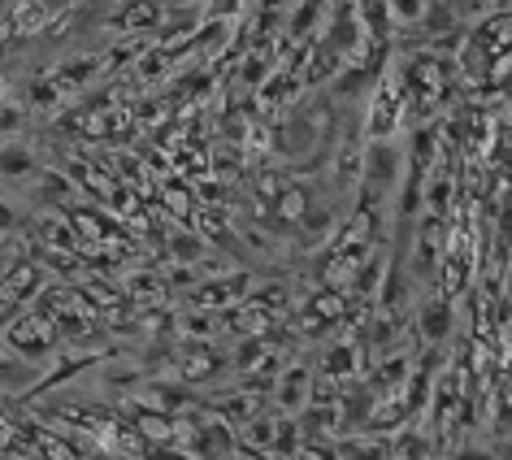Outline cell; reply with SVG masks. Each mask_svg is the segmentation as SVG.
Segmentation results:
<instances>
[{"label": "cell", "instance_id": "obj_2", "mask_svg": "<svg viewBox=\"0 0 512 460\" xmlns=\"http://www.w3.org/2000/svg\"><path fill=\"white\" fill-rule=\"evenodd\" d=\"M161 14H165V9L152 5V0H135L131 9H122V14H118V27H122L126 35H135V31H144V27H157Z\"/></svg>", "mask_w": 512, "mask_h": 460}, {"label": "cell", "instance_id": "obj_4", "mask_svg": "<svg viewBox=\"0 0 512 460\" xmlns=\"http://www.w3.org/2000/svg\"><path fill=\"white\" fill-rule=\"evenodd\" d=\"M35 174V157L22 144H0V178H27Z\"/></svg>", "mask_w": 512, "mask_h": 460}, {"label": "cell", "instance_id": "obj_7", "mask_svg": "<svg viewBox=\"0 0 512 460\" xmlns=\"http://www.w3.org/2000/svg\"><path fill=\"white\" fill-rule=\"evenodd\" d=\"M387 5H391V14L400 18V22H417L421 14H426L430 0H387Z\"/></svg>", "mask_w": 512, "mask_h": 460}, {"label": "cell", "instance_id": "obj_9", "mask_svg": "<svg viewBox=\"0 0 512 460\" xmlns=\"http://www.w3.org/2000/svg\"><path fill=\"white\" fill-rule=\"evenodd\" d=\"M18 434V421H14V408H9L5 400H0V452L9 447V439Z\"/></svg>", "mask_w": 512, "mask_h": 460}, {"label": "cell", "instance_id": "obj_6", "mask_svg": "<svg viewBox=\"0 0 512 460\" xmlns=\"http://www.w3.org/2000/svg\"><path fill=\"white\" fill-rule=\"evenodd\" d=\"M356 348H352V343H335V348H330L326 352V369H330V374H348V369H356V356H352Z\"/></svg>", "mask_w": 512, "mask_h": 460}, {"label": "cell", "instance_id": "obj_3", "mask_svg": "<svg viewBox=\"0 0 512 460\" xmlns=\"http://www.w3.org/2000/svg\"><path fill=\"white\" fill-rule=\"evenodd\" d=\"M447 330H452V309H447V300L421 304V335L426 339H447Z\"/></svg>", "mask_w": 512, "mask_h": 460}, {"label": "cell", "instance_id": "obj_5", "mask_svg": "<svg viewBox=\"0 0 512 460\" xmlns=\"http://www.w3.org/2000/svg\"><path fill=\"white\" fill-rule=\"evenodd\" d=\"M31 378H35V369H31V365H22L18 356L9 352L5 343H0V387H5V391H18L22 382H31Z\"/></svg>", "mask_w": 512, "mask_h": 460}, {"label": "cell", "instance_id": "obj_10", "mask_svg": "<svg viewBox=\"0 0 512 460\" xmlns=\"http://www.w3.org/2000/svg\"><path fill=\"white\" fill-rule=\"evenodd\" d=\"M9 230H18V213L9 200H0V235H9Z\"/></svg>", "mask_w": 512, "mask_h": 460}, {"label": "cell", "instance_id": "obj_1", "mask_svg": "<svg viewBox=\"0 0 512 460\" xmlns=\"http://www.w3.org/2000/svg\"><path fill=\"white\" fill-rule=\"evenodd\" d=\"M309 387H313V382H309V369H287V374H283V382H278V400H283L287 408H304V404H309Z\"/></svg>", "mask_w": 512, "mask_h": 460}, {"label": "cell", "instance_id": "obj_8", "mask_svg": "<svg viewBox=\"0 0 512 460\" xmlns=\"http://www.w3.org/2000/svg\"><path fill=\"white\" fill-rule=\"evenodd\" d=\"M243 0H209V9H204V18L209 22H222V18H235Z\"/></svg>", "mask_w": 512, "mask_h": 460}]
</instances>
